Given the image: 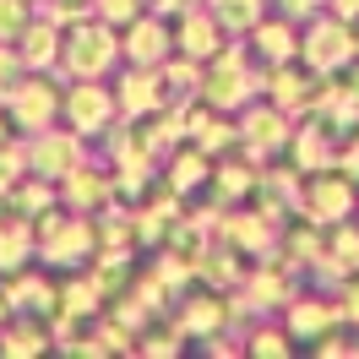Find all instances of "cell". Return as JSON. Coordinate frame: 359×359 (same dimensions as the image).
<instances>
[]
</instances>
